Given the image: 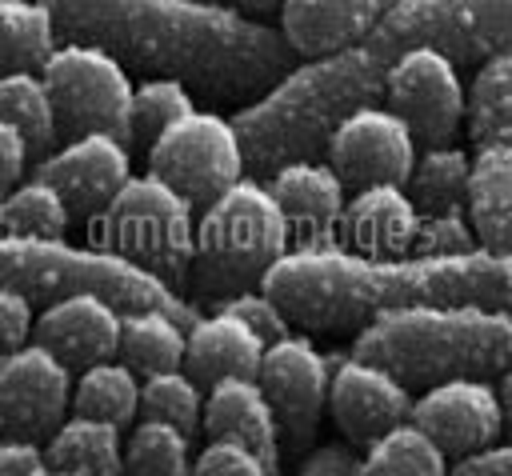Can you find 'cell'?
<instances>
[{"mask_svg":"<svg viewBox=\"0 0 512 476\" xmlns=\"http://www.w3.org/2000/svg\"><path fill=\"white\" fill-rule=\"evenodd\" d=\"M448 456L412 424H396L360 452L356 476H448Z\"/></svg>","mask_w":512,"mask_h":476,"instance_id":"obj_32","label":"cell"},{"mask_svg":"<svg viewBox=\"0 0 512 476\" xmlns=\"http://www.w3.org/2000/svg\"><path fill=\"white\" fill-rule=\"evenodd\" d=\"M96 244L172 284L196 256V204L164 176L132 172L96 212Z\"/></svg>","mask_w":512,"mask_h":476,"instance_id":"obj_7","label":"cell"},{"mask_svg":"<svg viewBox=\"0 0 512 476\" xmlns=\"http://www.w3.org/2000/svg\"><path fill=\"white\" fill-rule=\"evenodd\" d=\"M292 324L316 332L364 328L396 308L512 312V252L464 248L444 256L372 260L340 244L288 248L260 280Z\"/></svg>","mask_w":512,"mask_h":476,"instance_id":"obj_2","label":"cell"},{"mask_svg":"<svg viewBox=\"0 0 512 476\" xmlns=\"http://www.w3.org/2000/svg\"><path fill=\"white\" fill-rule=\"evenodd\" d=\"M216 308L236 312V316H240L244 324H252L268 344L292 332V320L284 316V308H280L260 284H256V288H244V292H232V296H224V300H216Z\"/></svg>","mask_w":512,"mask_h":476,"instance_id":"obj_38","label":"cell"},{"mask_svg":"<svg viewBox=\"0 0 512 476\" xmlns=\"http://www.w3.org/2000/svg\"><path fill=\"white\" fill-rule=\"evenodd\" d=\"M48 468L44 444L28 436H0V476H40Z\"/></svg>","mask_w":512,"mask_h":476,"instance_id":"obj_40","label":"cell"},{"mask_svg":"<svg viewBox=\"0 0 512 476\" xmlns=\"http://www.w3.org/2000/svg\"><path fill=\"white\" fill-rule=\"evenodd\" d=\"M448 460H460L468 452L488 448L504 432V408L500 392L488 376H448L412 400L408 416Z\"/></svg>","mask_w":512,"mask_h":476,"instance_id":"obj_14","label":"cell"},{"mask_svg":"<svg viewBox=\"0 0 512 476\" xmlns=\"http://www.w3.org/2000/svg\"><path fill=\"white\" fill-rule=\"evenodd\" d=\"M268 340L228 308H212L188 324L184 368L208 388L228 376H256Z\"/></svg>","mask_w":512,"mask_h":476,"instance_id":"obj_23","label":"cell"},{"mask_svg":"<svg viewBox=\"0 0 512 476\" xmlns=\"http://www.w3.org/2000/svg\"><path fill=\"white\" fill-rule=\"evenodd\" d=\"M40 476H76V472H64V468H44Z\"/></svg>","mask_w":512,"mask_h":476,"instance_id":"obj_46","label":"cell"},{"mask_svg":"<svg viewBox=\"0 0 512 476\" xmlns=\"http://www.w3.org/2000/svg\"><path fill=\"white\" fill-rule=\"evenodd\" d=\"M28 156H32V148H28L24 132L0 120V188H12V184L24 180Z\"/></svg>","mask_w":512,"mask_h":476,"instance_id":"obj_43","label":"cell"},{"mask_svg":"<svg viewBox=\"0 0 512 476\" xmlns=\"http://www.w3.org/2000/svg\"><path fill=\"white\" fill-rule=\"evenodd\" d=\"M4 192H8V188H0V232H4Z\"/></svg>","mask_w":512,"mask_h":476,"instance_id":"obj_47","label":"cell"},{"mask_svg":"<svg viewBox=\"0 0 512 476\" xmlns=\"http://www.w3.org/2000/svg\"><path fill=\"white\" fill-rule=\"evenodd\" d=\"M72 412L128 428L140 416V372L120 356L80 368V376L72 380Z\"/></svg>","mask_w":512,"mask_h":476,"instance_id":"obj_27","label":"cell"},{"mask_svg":"<svg viewBox=\"0 0 512 476\" xmlns=\"http://www.w3.org/2000/svg\"><path fill=\"white\" fill-rule=\"evenodd\" d=\"M360 44L384 64L416 44L440 48L456 64L484 60L512 48V0H396Z\"/></svg>","mask_w":512,"mask_h":476,"instance_id":"obj_8","label":"cell"},{"mask_svg":"<svg viewBox=\"0 0 512 476\" xmlns=\"http://www.w3.org/2000/svg\"><path fill=\"white\" fill-rule=\"evenodd\" d=\"M396 0H284L280 32L296 56H324L364 40Z\"/></svg>","mask_w":512,"mask_h":476,"instance_id":"obj_22","label":"cell"},{"mask_svg":"<svg viewBox=\"0 0 512 476\" xmlns=\"http://www.w3.org/2000/svg\"><path fill=\"white\" fill-rule=\"evenodd\" d=\"M324 152H328V164L340 172V180L352 188L408 184L420 140L408 128V120L388 104H364L332 128Z\"/></svg>","mask_w":512,"mask_h":476,"instance_id":"obj_12","label":"cell"},{"mask_svg":"<svg viewBox=\"0 0 512 476\" xmlns=\"http://www.w3.org/2000/svg\"><path fill=\"white\" fill-rule=\"evenodd\" d=\"M192 88L176 76H148L132 88V140H140L144 148L168 128L176 124L184 112H192Z\"/></svg>","mask_w":512,"mask_h":476,"instance_id":"obj_36","label":"cell"},{"mask_svg":"<svg viewBox=\"0 0 512 476\" xmlns=\"http://www.w3.org/2000/svg\"><path fill=\"white\" fill-rule=\"evenodd\" d=\"M72 408V368L28 340L0 356V436L48 440Z\"/></svg>","mask_w":512,"mask_h":476,"instance_id":"obj_13","label":"cell"},{"mask_svg":"<svg viewBox=\"0 0 512 476\" xmlns=\"http://www.w3.org/2000/svg\"><path fill=\"white\" fill-rule=\"evenodd\" d=\"M360 452H352L348 444H320L304 456L296 476H356Z\"/></svg>","mask_w":512,"mask_h":476,"instance_id":"obj_42","label":"cell"},{"mask_svg":"<svg viewBox=\"0 0 512 476\" xmlns=\"http://www.w3.org/2000/svg\"><path fill=\"white\" fill-rule=\"evenodd\" d=\"M188 324L168 308H132L120 320V360L140 376L184 368Z\"/></svg>","mask_w":512,"mask_h":476,"instance_id":"obj_26","label":"cell"},{"mask_svg":"<svg viewBox=\"0 0 512 476\" xmlns=\"http://www.w3.org/2000/svg\"><path fill=\"white\" fill-rule=\"evenodd\" d=\"M352 352L384 364L408 388L448 376L512 368V312L500 308H396L356 328Z\"/></svg>","mask_w":512,"mask_h":476,"instance_id":"obj_4","label":"cell"},{"mask_svg":"<svg viewBox=\"0 0 512 476\" xmlns=\"http://www.w3.org/2000/svg\"><path fill=\"white\" fill-rule=\"evenodd\" d=\"M56 48L60 32L44 0H0V72H40Z\"/></svg>","mask_w":512,"mask_h":476,"instance_id":"obj_29","label":"cell"},{"mask_svg":"<svg viewBox=\"0 0 512 476\" xmlns=\"http://www.w3.org/2000/svg\"><path fill=\"white\" fill-rule=\"evenodd\" d=\"M268 188H272V196L288 220L292 248L336 244L348 192H344L340 172L328 160H316V156L288 160V164L268 172Z\"/></svg>","mask_w":512,"mask_h":476,"instance_id":"obj_18","label":"cell"},{"mask_svg":"<svg viewBox=\"0 0 512 476\" xmlns=\"http://www.w3.org/2000/svg\"><path fill=\"white\" fill-rule=\"evenodd\" d=\"M412 400H416L412 388L376 360H364L352 352L340 364H332L328 412L348 444L368 448L372 440L404 424L412 416Z\"/></svg>","mask_w":512,"mask_h":476,"instance_id":"obj_16","label":"cell"},{"mask_svg":"<svg viewBox=\"0 0 512 476\" xmlns=\"http://www.w3.org/2000/svg\"><path fill=\"white\" fill-rule=\"evenodd\" d=\"M60 128L80 132H112L132 144V76L120 56L100 44L60 40V48L40 68Z\"/></svg>","mask_w":512,"mask_h":476,"instance_id":"obj_9","label":"cell"},{"mask_svg":"<svg viewBox=\"0 0 512 476\" xmlns=\"http://www.w3.org/2000/svg\"><path fill=\"white\" fill-rule=\"evenodd\" d=\"M464 120L476 144H512V48L480 60Z\"/></svg>","mask_w":512,"mask_h":476,"instance_id":"obj_28","label":"cell"},{"mask_svg":"<svg viewBox=\"0 0 512 476\" xmlns=\"http://www.w3.org/2000/svg\"><path fill=\"white\" fill-rule=\"evenodd\" d=\"M384 72L388 64L376 60L360 40L288 68L236 116L248 168L264 176L288 160H304L324 148L332 128L348 112L380 104Z\"/></svg>","mask_w":512,"mask_h":476,"instance_id":"obj_3","label":"cell"},{"mask_svg":"<svg viewBox=\"0 0 512 476\" xmlns=\"http://www.w3.org/2000/svg\"><path fill=\"white\" fill-rule=\"evenodd\" d=\"M36 176L60 188L72 212L96 216L132 176V152L128 140L112 132H80L68 136L56 152H48L36 164Z\"/></svg>","mask_w":512,"mask_h":476,"instance_id":"obj_17","label":"cell"},{"mask_svg":"<svg viewBox=\"0 0 512 476\" xmlns=\"http://www.w3.org/2000/svg\"><path fill=\"white\" fill-rule=\"evenodd\" d=\"M292 248L288 220L260 176H240L212 196L196 216V268L200 288L232 296L264 280V272Z\"/></svg>","mask_w":512,"mask_h":476,"instance_id":"obj_6","label":"cell"},{"mask_svg":"<svg viewBox=\"0 0 512 476\" xmlns=\"http://www.w3.org/2000/svg\"><path fill=\"white\" fill-rule=\"evenodd\" d=\"M0 284L24 292L32 304L60 300V296H104L120 312L132 308H168L184 324L196 316L184 312V300L172 292L168 280L156 272L100 248V244H68V240H36L0 232Z\"/></svg>","mask_w":512,"mask_h":476,"instance_id":"obj_5","label":"cell"},{"mask_svg":"<svg viewBox=\"0 0 512 476\" xmlns=\"http://www.w3.org/2000/svg\"><path fill=\"white\" fill-rule=\"evenodd\" d=\"M384 100L392 112L408 120L416 140L424 144H452L464 124L468 88L460 80V64L440 48H404L392 56L384 72Z\"/></svg>","mask_w":512,"mask_h":476,"instance_id":"obj_11","label":"cell"},{"mask_svg":"<svg viewBox=\"0 0 512 476\" xmlns=\"http://www.w3.org/2000/svg\"><path fill=\"white\" fill-rule=\"evenodd\" d=\"M44 456L48 468L76 476H124V428L72 412L44 440Z\"/></svg>","mask_w":512,"mask_h":476,"instance_id":"obj_25","label":"cell"},{"mask_svg":"<svg viewBox=\"0 0 512 476\" xmlns=\"http://www.w3.org/2000/svg\"><path fill=\"white\" fill-rule=\"evenodd\" d=\"M264 396L272 400V412L280 420V432L292 444L312 440L324 408H328V380L332 360L312 344V336H280L264 348L260 372H256Z\"/></svg>","mask_w":512,"mask_h":476,"instance_id":"obj_15","label":"cell"},{"mask_svg":"<svg viewBox=\"0 0 512 476\" xmlns=\"http://www.w3.org/2000/svg\"><path fill=\"white\" fill-rule=\"evenodd\" d=\"M464 208L480 248L512 252V144H476Z\"/></svg>","mask_w":512,"mask_h":476,"instance_id":"obj_24","label":"cell"},{"mask_svg":"<svg viewBox=\"0 0 512 476\" xmlns=\"http://www.w3.org/2000/svg\"><path fill=\"white\" fill-rule=\"evenodd\" d=\"M60 40L100 44L132 68L216 96L272 88L292 68L280 28L220 0H44Z\"/></svg>","mask_w":512,"mask_h":476,"instance_id":"obj_1","label":"cell"},{"mask_svg":"<svg viewBox=\"0 0 512 476\" xmlns=\"http://www.w3.org/2000/svg\"><path fill=\"white\" fill-rule=\"evenodd\" d=\"M244 168L248 160H244L236 120L224 112L192 108L148 144V172L164 176L196 208H204L212 196L236 184Z\"/></svg>","mask_w":512,"mask_h":476,"instance_id":"obj_10","label":"cell"},{"mask_svg":"<svg viewBox=\"0 0 512 476\" xmlns=\"http://www.w3.org/2000/svg\"><path fill=\"white\" fill-rule=\"evenodd\" d=\"M72 224V208L60 196L56 184L44 176H24L4 192V232L12 236H36V240H64Z\"/></svg>","mask_w":512,"mask_h":476,"instance_id":"obj_34","label":"cell"},{"mask_svg":"<svg viewBox=\"0 0 512 476\" xmlns=\"http://www.w3.org/2000/svg\"><path fill=\"white\" fill-rule=\"evenodd\" d=\"M188 476H276L252 448L232 444V440H208L196 456Z\"/></svg>","mask_w":512,"mask_h":476,"instance_id":"obj_37","label":"cell"},{"mask_svg":"<svg viewBox=\"0 0 512 476\" xmlns=\"http://www.w3.org/2000/svg\"><path fill=\"white\" fill-rule=\"evenodd\" d=\"M140 416L168 420L192 436L204 420V384L188 368L140 376Z\"/></svg>","mask_w":512,"mask_h":476,"instance_id":"obj_35","label":"cell"},{"mask_svg":"<svg viewBox=\"0 0 512 476\" xmlns=\"http://www.w3.org/2000/svg\"><path fill=\"white\" fill-rule=\"evenodd\" d=\"M416 228H420V208L404 184H364L344 204L336 244L372 260H392L412 252Z\"/></svg>","mask_w":512,"mask_h":476,"instance_id":"obj_20","label":"cell"},{"mask_svg":"<svg viewBox=\"0 0 512 476\" xmlns=\"http://www.w3.org/2000/svg\"><path fill=\"white\" fill-rule=\"evenodd\" d=\"M0 120L20 128L32 152L52 148L60 120H56V104H52V92L40 72H32V68L0 72Z\"/></svg>","mask_w":512,"mask_h":476,"instance_id":"obj_31","label":"cell"},{"mask_svg":"<svg viewBox=\"0 0 512 476\" xmlns=\"http://www.w3.org/2000/svg\"><path fill=\"white\" fill-rule=\"evenodd\" d=\"M472 156L456 144H424L408 172V196L420 212H456L468 200Z\"/></svg>","mask_w":512,"mask_h":476,"instance_id":"obj_30","label":"cell"},{"mask_svg":"<svg viewBox=\"0 0 512 476\" xmlns=\"http://www.w3.org/2000/svg\"><path fill=\"white\" fill-rule=\"evenodd\" d=\"M496 392H500V408H504V432L512 436V368H504V372H500Z\"/></svg>","mask_w":512,"mask_h":476,"instance_id":"obj_44","label":"cell"},{"mask_svg":"<svg viewBox=\"0 0 512 476\" xmlns=\"http://www.w3.org/2000/svg\"><path fill=\"white\" fill-rule=\"evenodd\" d=\"M448 476H512V436L460 456L456 464H448Z\"/></svg>","mask_w":512,"mask_h":476,"instance_id":"obj_41","label":"cell"},{"mask_svg":"<svg viewBox=\"0 0 512 476\" xmlns=\"http://www.w3.org/2000/svg\"><path fill=\"white\" fill-rule=\"evenodd\" d=\"M228 8H240V12H268V8H280L284 0H220Z\"/></svg>","mask_w":512,"mask_h":476,"instance_id":"obj_45","label":"cell"},{"mask_svg":"<svg viewBox=\"0 0 512 476\" xmlns=\"http://www.w3.org/2000/svg\"><path fill=\"white\" fill-rule=\"evenodd\" d=\"M32 324H36V312H32V300L8 284H0V356L28 344L32 340Z\"/></svg>","mask_w":512,"mask_h":476,"instance_id":"obj_39","label":"cell"},{"mask_svg":"<svg viewBox=\"0 0 512 476\" xmlns=\"http://www.w3.org/2000/svg\"><path fill=\"white\" fill-rule=\"evenodd\" d=\"M200 428L208 432V440H232L252 448L280 476V420L256 376H228L208 384Z\"/></svg>","mask_w":512,"mask_h":476,"instance_id":"obj_21","label":"cell"},{"mask_svg":"<svg viewBox=\"0 0 512 476\" xmlns=\"http://www.w3.org/2000/svg\"><path fill=\"white\" fill-rule=\"evenodd\" d=\"M120 320L124 312L104 296H60L36 312L32 340L52 348L68 368H88L120 352Z\"/></svg>","mask_w":512,"mask_h":476,"instance_id":"obj_19","label":"cell"},{"mask_svg":"<svg viewBox=\"0 0 512 476\" xmlns=\"http://www.w3.org/2000/svg\"><path fill=\"white\" fill-rule=\"evenodd\" d=\"M188 468L192 444L184 428L152 416L132 420L124 436V476H188Z\"/></svg>","mask_w":512,"mask_h":476,"instance_id":"obj_33","label":"cell"}]
</instances>
